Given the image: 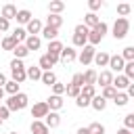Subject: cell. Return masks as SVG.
Listing matches in <instances>:
<instances>
[{
	"mask_svg": "<svg viewBox=\"0 0 134 134\" xmlns=\"http://www.w3.org/2000/svg\"><path fill=\"white\" fill-rule=\"evenodd\" d=\"M13 52H15V59H19V61H23V59H25V57L29 54V50L25 48V44H17Z\"/></svg>",
	"mask_w": 134,
	"mask_h": 134,
	"instance_id": "obj_27",
	"label": "cell"
},
{
	"mask_svg": "<svg viewBox=\"0 0 134 134\" xmlns=\"http://www.w3.org/2000/svg\"><path fill=\"white\" fill-rule=\"evenodd\" d=\"M94 54H96V48H94V46H90V44H86L77 59H80V63H82V65H90V63H92V59H94Z\"/></svg>",
	"mask_w": 134,
	"mask_h": 134,
	"instance_id": "obj_6",
	"label": "cell"
},
{
	"mask_svg": "<svg viewBox=\"0 0 134 134\" xmlns=\"http://www.w3.org/2000/svg\"><path fill=\"white\" fill-rule=\"evenodd\" d=\"M31 134H48V128H46V124L44 121H38V119H34L31 121Z\"/></svg>",
	"mask_w": 134,
	"mask_h": 134,
	"instance_id": "obj_19",
	"label": "cell"
},
{
	"mask_svg": "<svg viewBox=\"0 0 134 134\" xmlns=\"http://www.w3.org/2000/svg\"><path fill=\"white\" fill-rule=\"evenodd\" d=\"M124 75L132 82V77H134V61H130V63H126V65H124Z\"/></svg>",
	"mask_w": 134,
	"mask_h": 134,
	"instance_id": "obj_37",
	"label": "cell"
},
{
	"mask_svg": "<svg viewBox=\"0 0 134 134\" xmlns=\"http://www.w3.org/2000/svg\"><path fill=\"white\" fill-rule=\"evenodd\" d=\"M4 92H8L10 96H13V94H17V92H19V84H17V82H13V80H6V84H4Z\"/></svg>",
	"mask_w": 134,
	"mask_h": 134,
	"instance_id": "obj_32",
	"label": "cell"
},
{
	"mask_svg": "<svg viewBox=\"0 0 134 134\" xmlns=\"http://www.w3.org/2000/svg\"><path fill=\"white\" fill-rule=\"evenodd\" d=\"M119 57H121V59H124L126 63L134 61V46H126V48H124V52H121Z\"/></svg>",
	"mask_w": 134,
	"mask_h": 134,
	"instance_id": "obj_33",
	"label": "cell"
},
{
	"mask_svg": "<svg viewBox=\"0 0 134 134\" xmlns=\"http://www.w3.org/2000/svg\"><path fill=\"white\" fill-rule=\"evenodd\" d=\"M25 31H27V36H36V34H40V31H42V23H40L38 19H31V21L27 23Z\"/></svg>",
	"mask_w": 134,
	"mask_h": 134,
	"instance_id": "obj_13",
	"label": "cell"
},
{
	"mask_svg": "<svg viewBox=\"0 0 134 134\" xmlns=\"http://www.w3.org/2000/svg\"><path fill=\"white\" fill-rule=\"evenodd\" d=\"M10 75H13V82H17V84H21V82L27 80L23 61H19V59H13L10 61Z\"/></svg>",
	"mask_w": 134,
	"mask_h": 134,
	"instance_id": "obj_3",
	"label": "cell"
},
{
	"mask_svg": "<svg viewBox=\"0 0 134 134\" xmlns=\"http://www.w3.org/2000/svg\"><path fill=\"white\" fill-rule=\"evenodd\" d=\"M113 103H115L117 107H126V105L130 103V98L126 96V92H117V94L113 96Z\"/></svg>",
	"mask_w": 134,
	"mask_h": 134,
	"instance_id": "obj_30",
	"label": "cell"
},
{
	"mask_svg": "<svg viewBox=\"0 0 134 134\" xmlns=\"http://www.w3.org/2000/svg\"><path fill=\"white\" fill-rule=\"evenodd\" d=\"M6 29H8V21L0 17V34H2V31H6Z\"/></svg>",
	"mask_w": 134,
	"mask_h": 134,
	"instance_id": "obj_47",
	"label": "cell"
},
{
	"mask_svg": "<svg viewBox=\"0 0 134 134\" xmlns=\"http://www.w3.org/2000/svg\"><path fill=\"white\" fill-rule=\"evenodd\" d=\"M4 98V88H0V100Z\"/></svg>",
	"mask_w": 134,
	"mask_h": 134,
	"instance_id": "obj_51",
	"label": "cell"
},
{
	"mask_svg": "<svg viewBox=\"0 0 134 134\" xmlns=\"http://www.w3.org/2000/svg\"><path fill=\"white\" fill-rule=\"evenodd\" d=\"M92 61H94L98 67H107V63H109V54L100 50V52H96V54H94V59H92Z\"/></svg>",
	"mask_w": 134,
	"mask_h": 134,
	"instance_id": "obj_25",
	"label": "cell"
},
{
	"mask_svg": "<svg viewBox=\"0 0 134 134\" xmlns=\"http://www.w3.org/2000/svg\"><path fill=\"white\" fill-rule=\"evenodd\" d=\"M46 25H48V27H54V29H59V27L63 25V17H61V15H50Z\"/></svg>",
	"mask_w": 134,
	"mask_h": 134,
	"instance_id": "obj_28",
	"label": "cell"
},
{
	"mask_svg": "<svg viewBox=\"0 0 134 134\" xmlns=\"http://www.w3.org/2000/svg\"><path fill=\"white\" fill-rule=\"evenodd\" d=\"M111 82H113V73H111V71H100V73H96V84H100L103 88H105V86H111Z\"/></svg>",
	"mask_w": 134,
	"mask_h": 134,
	"instance_id": "obj_11",
	"label": "cell"
},
{
	"mask_svg": "<svg viewBox=\"0 0 134 134\" xmlns=\"http://www.w3.org/2000/svg\"><path fill=\"white\" fill-rule=\"evenodd\" d=\"M107 23L105 21H98V25L96 27H92V29H88V42H90V46H96L103 38H105V34H107Z\"/></svg>",
	"mask_w": 134,
	"mask_h": 134,
	"instance_id": "obj_2",
	"label": "cell"
},
{
	"mask_svg": "<svg viewBox=\"0 0 134 134\" xmlns=\"http://www.w3.org/2000/svg\"><path fill=\"white\" fill-rule=\"evenodd\" d=\"M90 107H92V109H96V111H103V109L107 107V100H105L100 94H96V96H92V98H90Z\"/></svg>",
	"mask_w": 134,
	"mask_h": 134,
	"instance_id": "obj_18",
	"label": "cell"
},
{
	"mask_svg": "<svg viewBox=\"0 0 134 134\" xmlns=\"http://www.w3.org/2000/svg\"><path fill=\"white\" fill-rule=\"evenodd\" d=\"M25 75L29 77V80H40L42 77V69L38 67V65H29V67H25Z\"/></svg>",
	"mask_w": 134,
	"mask_h": 134,
	"instance_id": "obj_15",
	"label": "cell"
},
{
	"mask_svg": "<svg viewBox=\"0 0 134 134\" xmlns=\"http://www.w3.org/2000/svg\"><path fill=\"white\" fill-rule=\"evenodd\" d=\"M124 128H126V130H132V128H134V113H128V115L124 117Z\"/></svg>",
	"mask_w": 134,
	"mask_h": 134,
	"instance_id": "obj_40",
	"label": "cell"
},
{
	"mask_svg": "<svg viewBox=\"0 0 134 134\" xmlns=\"http://www.w3.org/2000/svg\"><path fill=\"white\" fill-rule=\"evenodd\" d=\"M44 124H46V128H57V126L61 124V115H59L57 111H50V113L46 115V121H44Z\"/></svg>",
	"mask_w": 134,
	"mask_h": 134,
	"instance_id": "obj_16",
	"label": "cell"
},
{
	"mask_svg": "<svg viewBox=\"0 0 134 134\" xmlns=\"http://www.w3.org/2000/svg\"><path fill=\"white\" fill-rule=\"evenodd\" d=\"M77 134H88V128H77Z\"/></svg>",
	"mask_w": 134,
	"mask_h": 134,
	"instance_id": "obj_50",
	"label": "cell"
},
{
	"mask_svg": "<svg viewBox=\"0 0 134 134\" xmlns=\"http://www.w3.org/2000/svg\"><path fill=\"white\" fill-rule=\"evenodd\" d=\"M71 84H73V86H77V88H82V86H84V77H82V73H75V75H73V80H71Z\"/></svg>",
	"mask_w": 134,
	"mask_h": 134,
	"instance_id": "obj_43",
	"label": "cell"
},
{
	"mask_svg": "<svg viewBox=\"0 0 134 134\" xmlns=\"http://www.w3.org/2000/svg\"><path fill=\"white\" fill-rule=\"evenodd\" d=\"M128 29H130V21L126 17H119L115 23H113V38L115 40H124L128 36Z\"/></svg>",
	"mask_w": 134,
	"mask_h": 134,
	"instance_id": "obj_4",
	"label": "cell"
},
{
	"mask_svg": "<svg viewBox=\"0 0 134 134\" xmlns=\"http://www.w3.org/2000/svg\"><path fill=\"white\" fill-rule=\"evenodd\" d=\"M0 38H2V34H0Z\"/></svg>",
	"mask_w": 134,
	"mask_h": 134,
	"instance_id": "obj_53",
	"label": "cell"
},
{
	"mask_svg": "<svg viewBox=\"0 0 134 134\" xmlns=\"http://www.w3.org/2000/svg\"><path fill=\"white\" fill-rule=\"evenodd\" d=\"M63 8H65V2H61V0H52V2L48 4V10H50V15H59Z\"/></svg>",
	"mask_w": 134,
	"mask_h": 134,
	"instance_id": "obj_26",
	"label": "cell"
},
{
	"mask_svg": "<svg viewBox=\"0 0 134 134\" xmlns=\"http://www.w3.org/2000/svg\"><path fill=\"white\" fill-rule=\"evenodd\" d=\"M75 105H77L80 109H84V107H88V105H90V100H88L86 96H82V94H80V96L75 98Z\"/></svg>",
	"mask_w": 134,
	"mask_h": 134,
	"instance_id": "obj_42",
	"label": "cell"
},
{
	"mask_svg": "<svg viewBox=\"0 0 134 134\" xmlns=\"http://www.w3.org/2000/svg\"><path fill=\"white\" fill-rule=\"evenodd\" d=\"M75 59H77V54H75V50H73L71 46L63 48V50H61V54H59V61H63L65 65H67V63H73Z\"/></svg>",
	"mask_w": 134,
	"mask_h": 134,
	"instance_id": "obj_9",
	"label": "cell"
},
{
	"mask_svg": "<svg viewBox=\"0 0 134 134\" xmlns=\"http://www.w3.org/2000/svg\"><path fill=\"white\" fill-rule=\"evenodd\" d=\"M115 94H117V90H115L113 86H105V88H103V94H100V96H103L105 100H107V98H111V100H113V96H115Z\"/></svg>",
	"mask_w": 134,
	"mask_h": 134,
	"instance_id": "obj_38",
	"label": "cell"
},
{
	"mask_svg": "<svg viewBox=\"0 0 134 134\" xmlns=\"http://www.w3.org/2000/svg\"><path fill=\"white\" fill-rule=\"evenodd\" d=\"M117 134H132V130H126V128H121V130H117Z\"/></svg>",
	"mask_w": 134,
	"mask_h": 134,
	"instance_id": "obj_49",
	"label": "cell"
},
{
	"mask_svg": "<svg viewBox=\"0 0 134 134\" xmlns=\"http://www.w3.org/2000/svg\"><path fill=\"white\" fill-rule=\"evenodd\" d=\"M48 42H52V40H57V36H59V29H54V27H48V25H44L42 27V31H40Z\"/></svg>",
	"mask_w": 134,
	"mask_h": 134,
	"instance_id": "obj_20",
	"label": "cell"
},
{
	"mask_svg": "<svg viewBox=\"0 0 134 134\" xmlns=\"http://www.w3.org/2000/svg\"><path fill=\"white\" fill-rule=\"evenodd\" d=\"M80 94H82V96H86V98L90 100L92 96H96V90H94V86H82Z\"/></svg>",
	"mask_w": 134,
	"mask_h": 134,
	"instance_id": "obj_35",
	"label": "cell"
},
{
	"mask_svg": "<svg viewBox=\"0 0 134 134\" xmlns=\"http://www.w3.org/2000/svg\"><path fill=\"white\" fill-rule=\"evenodd\" d=\"M42 46V40L38 38V36H27V40H25V48L31 52V50H38Z\"/></svg>",
	"mask_w": 134,
	"mask_h": 134,
	"instance_id": "obj_14",
	"label": "cell"
},
{
	"mask_svg": "<svg viewBox=\"0 0 134 134\" xmlns=\"http://www.w3.org/2000/svg\"><path fill=\"white\" fill-rule=\"evenodd\" d=\"M17 23H23V25H27L29 21H31V13L27 10V8H23V10H17Z\"/></svg>",
	"mask_w": 134,
	"mask_h": 134,
	"instance_id": "obj_21",
	"label": "cell"
},
{
	"mask_svg": "<svg viewBox=\"0 0 134 134\" xmlns=\"http://www.w3.org/2000/svg\"><path fill=\"white\" fill-rule=\"evenodd\" d=\"M59 63V57H54V54H42L40 57V63H38V67L42 69V71H52V67Z\"/></svg>",
	"mask_w": 134,
	"mask_h": 134,
	"instance_id": "obj_5",
	"label": "cell"
},
{
	"mask_svg": "<svg viewBox=\"0 0 134 134\" xmlns=\"http://www.w3.org/2000/svg\"><path fill=\"white\" fill-rule=\"evenodd\" d=\"M84 25H86L88 29L96 27V25H98V17H96V13H88V15H86V21H84Z\"/></svg>",
	"mask_w": 134,
	"mask_h": 134,
	"instance_id": "obj_29",
	"label": "cell"
},
{
	"mask_svg": "<svg viewBox=\"0 0 134 134\" xmlns=\"http://www.w3.org/2000/svg\"><path fill=\"white\" fill-rule=\"evenodd\" d=\"M6 134H17V132H6Z\"/></svg>",
	"mask_w": 134,
	"mask_h": 134,
	"instance_id": "obj_52",
	"label": "cell"
},
{
	"mask_svg": "<svg viewBox=\"0 0 134 134\" xmlns=\"http://www.w3.org/2000/svg\"><path fill=\"white\" fill-rule=\"evenodd\" d=\"M10 38H13L17 44H19V42H25V40H27V31H25V27H17V29L10 34Z\"/></svg>",
	"mask_w": 134,
	"mask_h": 134,
	"instance_id": "obj_22",
	"label": "cell"
},
{
	"mask_svg": "<svg viewBox=\"0 0 134 134\" xmlns=\"http://www.w3.org/2000/svg\"><path fill=\"white\" fill-rule=\"evenodd\" d=\"M8 113H10V111H8L6 107H0V121H6V119H8Z\"/></svg>",
	"mask_w": 134,
	"mask_h": 134,
	"instance_id": "obj_46",
	"label": "cell"
},
{
	"mask_svg": "<svg viewBox=\"0 0 134 134\" xmlns=\"http://www.w3.org/2000/svg\"><path fill=\"white\" fill-rule=\"evenodd\" d=\"M63 48H65V46H63L59 40H52V42H48V54H54V57H59Z\"/></svg>",
	"mask_w": 134,
	"mask_h": 134,
	"instance_id": "obj_23",
	"label": "cell"
},
{
	"mask_svg": "<svg viewBox=\"0 0 134 134\" xmlns=\"http://www.w3.org/2000/svg\"><path fill=\"white\" fill-rule=\"evenodd\" d=\"M80 90H82V88H77V86H73V84L65 86V92H67V96H73V98H77V96H80Z\"/></svg>",
	"mask_w": 134,
	"mask_h": 134,
	"instance_id": "obj_39",
	"label": "cell"
},
{
	"mask_svg": "<svg viewBox=\"0 0 134 134\" xmlns=\"http://www.w3.org/2000/svg\"><path fill=\"white\" fill-rule=\"evenodd\" d=\"M15 46H17V42H15L10 36L2 38V48H4V50H15Z\"/></svg>",
	"mask_w": 134,
	"mask_h": 134,
	"instance_id": "obj_36",
	"label": "cell"
},
{
	"mask_svg": "<svg viewBox=\"0 0 134 134\" xmlns=\"http://www.w3.org/2000/svg\"><path fill=\"white\" fill-rule=\"evenodd\" d=\"M82 77H84V86H94L96 84V71L94 69H88L86 73H82Z\"/></svg>",
	"mask_w": 134,
	"mask_h": 134,
	"instance_id": "obj_24",
	"label": "cell"
},
{
	"mask_svg": "<svg viewBox=\"0 0 134 134\" xmlns=\"http://www.w3.org/2000/svg\"><path fill=\"white\" fill-rule=\"evenodd\" d=\"M40 80H42L46 86H52V84L57 82V75H54L52 71H42V77H40Z\"/></svg>",
	"mask_w": 134,
	"mask_h": 134,
	"instance_id": "obj_31",
	"label": "cell"
},
{
	"mask_svg": "<svg viewBox=\"0 0 134 134\" xmlns=\"http://www.w3.org/2000/svg\"><path fill=\"white\" fill-rule=\"evenodd\" d=\"M88 6H90V13H94V10H98V8L103 6V2H100V0H90Z\"/></svg>",
	"mask_w": 134,
	"mask_h": 134,
	"instance_id": "obj_45",
	"label": "cell"
},
{
	"mask_svg": "<svg viewBox=\"0 0 134 134\" xmlns=\"http://www.w3.org/2000/svg\"><path fill=\"white\" fill-rule=\"evenodd\" d=\"M107 65H109L113 71H117V73H119V71H124V65H126V61H124L119 54H109V63H107Z\"/></svg>",
	"mask_w": 134,
	"mask_h": 134,
	"instance_id": "obj_8",
	"label": "cell"
},
{
	"mask_svg": "<svg viewBox=\"0 0 134 134\" xmlns=\"http://www.w3.org/2000/svg\"><path fill=\"white\" fill-rule=\"evenodd\" d=\"M130 10H132V6H130L128 2H121V4H117V13H119V15H128Z\"/></svg>",
	"mask_w": 134,
	"mask_h": 134,
	"instance_id": "obj_41",
	"label": "cell"
},
{
	"mask_svg": "<svg viewBox=\"0 0 134 134\" xmlns=\"http://www.w3.org/2000/svg\"><path fill=\"white\" fill-rule=\"evenodd\" d=\"M48 113H50V109H48L46 100H42V103H36V105L31 107V117H46Z\"/></svg>",
	"mask_w": 134,
	"mask_h": 134,
	"instance_id": "obj_7",
	"label": "cell"
},
{
	"mask_svg": "<svg viewBox=\"0 0 134 134\" xmlns=\"http://www.w3.org/2000/svg\"><path fill=\"white\" fill-rule=\"evenodd\" d=\"M130 84H132V82H130L126 75H117V77H113V82H111V86H113L117 92H119V90H126Z\"/></svg>",
	"mask_w": 134,
	"mask_h": 134,
	"instance_id": "obj_10",
	"label": "cell"
},
{
	"mask_svg": "<svg viewBox=\"0 0 134 134\" xmlns=\"http://www.w3.org/2000/svg\"><path fill=\"white\" fill-rule=\"evenodd\" d=\"M52 90H54V94H57V96H61V94L65 92V84H59V82H54V84H52Z\"/></svg>",
	"mask_w": 134,
	"mask_h": 134,
	"instance_id": "obj_44",
	"label": "cell"
},
{
	"mask_svg": "<svg viewBox=\"0 0 134 134\" xmlns=\"http://www.w3.org/2000/svg\"><path fill=\"white\" fill-rule=\"evenodd\" d=\"M88 134H105V126L98 124V121H94V124L88 126Z\"/></svg>",
	"mask_w": 134,
	"mask_h": 134,
	"instance_id": "obj_34",
	"label": "cell"
},
{
	"mask_svg": "<svg viewBox=\"0 0 134 134\" xmlns=\"http://www.w3.org/2000/svg\"><path fill=\"white\" fill-rule=\"evenodd\" d=\"M4 84H6V75L0 73V88H4Z\"/></svg>",
	"mask_w": 134,
	"mask_h": 134,
	"instance_id": "obj_48",
	"label": "cell"
},
{
	"mask_svg": "<svg viewBox=\"0 0 134 134\" xmlns=\"http://www.w3.org/2000/svg\"><path fill=\"white\" fill-rule=\"evenodd\" d=\"M27 94H23V92H17V94H13V96H8V100H6V109L8 111H21V109H25L27 107Z\"/></svg>",
	"mask_w": 134,
	"mask_h": 134,
	"instance_id": "obj_1",
	"label": "cell"
},
{
	"mask_svg": "<svg viewBox=\"0 0 134 134\" xmlns=\"http://www.w3.org/2000/svg\"><path fill=\"white\" fill-rule=\"evenodd\" d=\"M46 105H48V109H50V111H59V109L63 107V98H61V96H57V94H52V96L46 100Z\"/></svg>",
	"mask_w": 134,
	"mask_h": 134,
	"instance_id": "obj_17",
	"label": "cell"
},
{
	"mask_svg": "<svg viewBox=\"0 0 134 134\" xmlns=\"http://www.w3.org/2000/svg\"><path fill=\"white\" fill-rule=\"evenodd\" d=\"M2 19H6V21H10V19H15L17 17V6L15 4H4L2 6V15H0Z\"/></svg>",
	"mask_w": 134,
	"mask_h": 134,
	"instance_id": "obj_12",
	"label": "cell"
}]
</instances>
